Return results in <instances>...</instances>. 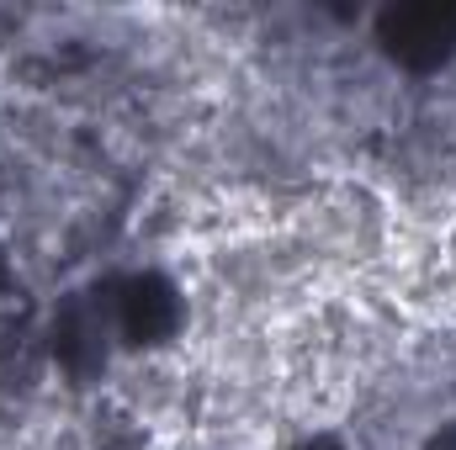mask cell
Segmentation results:
<instances>
[{
    "label": "cell",
    "instance_id": "6da1fadb",
    "mask_svg": "<svg viewBox=\"0 0 456 450\" xmlns=\"http://www.w3.org/2000/svg\"><path fill=\"white\" fill-rule=\"evenodd\" d=\"M382 43L409 69H436L456 48V11H446V5H403V11H387L382 16Z\"/></svg>",
    "mask_w": 456,
    "mask_h": 450
},
{
    "label": "cell",
    "instance_id": "7a4b0ae2",
    "mask_svg": "<svg viewBox=\"0 0 456 450\" xmlns=\"http://www.w3.org/2000/svg\"><path fill=\"white\" fill-rule=\"evenodd\" d=\"M181 318V302H175V286L159 281V276H133L122 281V297H117V329L133 339V344H154L175 329Z\"/></svg>",
    "mask_w": 456,
    "mask_h": 450
},
{
    "label": "cell",
    "instance_id": "3957f363",
    "mask_svg": "<svg viewBox=\"0 0 456 450\" xmlns=\"http://www.w3.org/2000/svg\"><path fill=\"white\" fill-rule=\"evenodd\" d=\"M0 281H5V254H0Z\"/></svg>",
    "mask_w": 456,
    "mask_h": 450
}]
</instances>
